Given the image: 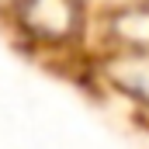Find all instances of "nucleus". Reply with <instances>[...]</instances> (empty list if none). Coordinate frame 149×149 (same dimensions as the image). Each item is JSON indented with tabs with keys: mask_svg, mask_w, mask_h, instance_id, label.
Wrapping results in <instances>:
<instances>
[{
	"mask_svg": "<svg viewBox=\"0 0 149 149\" xmlns=\"http://www.w3.org/2000/svg\"><path fill=\"white\" fill-rule=\"evenodd\" d=\"M28 24L49 38H59L73 28V3L70 0H31L24 10Z\"/></svg>",
	"mask_w": 149,
	"mask_h": 149,
	"instance_id": "nucleus-1",
	"label": "nucleus"
}]
</instances>
